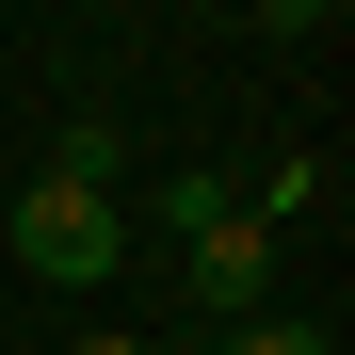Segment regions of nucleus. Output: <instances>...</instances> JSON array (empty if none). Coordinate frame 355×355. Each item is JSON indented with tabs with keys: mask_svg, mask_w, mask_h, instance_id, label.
Returning a JSON list of instances; mask_svg holds the SVG:
<instances>
[{
	"mask_svg": "<svg viewBox=\"0 0 355 355\" xmlns=\"http://www.w3.org/2000/svg\"><path fill=\"white\" fill-rule=\"evenodd\" d=\"M17 259H33L49 291H97L113 259H130V210L81 194V178H33V194H17Z\"/></svg>",
	"mask_w": 355,
	"mask_h": 355,
	"instance_id": "obj_1",
	"label": "nucleus"
},
{
	"mask_svg": "<svg viewBox=\"0 0 355 355\" xmlns=\"http://www.w3.org/2000/svg\"><path fill=\"white\" fill-rule=\"evenodd\" d=\"M178 259H194V291H210L226 323H259V291H275V243H259L243 210H226V226H194V243H178Z\"/></svg>",
	"mask_w": 355,
	"mask_h": 355,
	"instance_id": "obj_2",
	"label": "nucleus"
},
{
	"mask_svg": "<svg viewBox=\"0 0 355 355\" xmlns=\"http://www.w3.org/2000/svg\"><path fill=\"white\" fill-rule=\"evenodd\" d=\"M146 210H162V243H194V226H226V210H243V194H226V178H162Z\"/></svg>",
	"mask_w": 355,
	"mask_h": 355,
	"instance_id": "obj_3",
	"label": "nucleus"
},
{
	"mask_svg": "<svg viewBox=\"0 0 355 355\" xmlns=\"http://www.w3.org/2000/svg\"><path fill=\"white\" fill-rule=\"evenodd\" d=\"M210 355H339V339H323V323H275V307H259V323H226Z\"/></svg>",
	"mask_w": 355,
	"mask_h": 355,
	"instance_id": "obj_4",
	"label": "nucleus"
},
{
	"mask_svg": "<svg viewBox=\"0 0 355 355\" xmlns=\"http://www.w3.org/2000/svg\"><path fill=\"white\" fill-rule=\"evenodd\" d=\"M65 355H146V339H113V323H97V339H65Z\"/></svg>",
	"mask_w": 355,
	"mask_h": 355,
	"instance_id": "obj_5",
	"label": "nucleus"
}]
</instances>
